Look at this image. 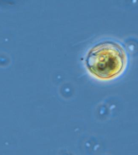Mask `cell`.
<instances>
[{"mask_svg":"<svg viewBox=\"0 0 138 155\" xmlns=\"http://www.w3.org/2000/svg\"><path fill=\"white\" fill-rule=\"evenodd\" d=\"M127 54L122 45L106 40L95 44L88 51L85 64L90 72L103 80L117 77L125 68Z\"/></svg>","mask_w":138,"mask_h":155,"instance_id":"1","label":"cell"}]
</instances>
